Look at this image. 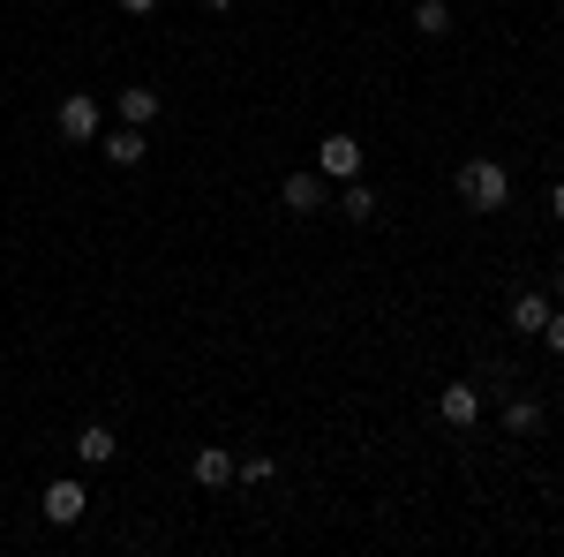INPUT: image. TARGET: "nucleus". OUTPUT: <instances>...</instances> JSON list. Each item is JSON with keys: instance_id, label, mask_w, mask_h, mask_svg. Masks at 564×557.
Wrapping results in <instances>:
<instances>
[{"instance_id": "3", "label": "nucleus", "mask_w": 564, "mask_h": 557, "mask_svg": "<svg viewBox=\"0 0 564 557\" xmlns=\"http://www.w3.org/2000/svg\"><path fill=\"white\" fill-rule=\"evenodd\" d=\"M53 121H61V136H68V143H98V98H90V90H68Z\"/></svg>"}, {"instance_id": "20", "label": "nucleus", "mask_w": 564, "mask_h": 557, "mask_svg": "<svg viewBox=\"0 0 564 557\" xmlns=\"http://www.w3.org/2000/svg\"><path fill=\"white\" fill-rule=\"evenodd\" d=\"M557 294H564V257H557Z\"/></svg>"}, {"instance_id": "18", "label": "nucleus", "mask_w": 564, "mask_h": 557, "mask_svg": "<svg viewBox=\"0 0 564 557\" xmlns=\"http://www.w3.org/2000/svg\"><path fill=\"white\" fill-rule=\"evenodd\" d=\"M550 212H557V218H564V181H557V189H550Z\"/></svg>"}, {"instance_id": "19", "label": "nucleus", "mask_w": 564, "mask_h": 557, "mask_svg": "<svg viewBox=\"0 0 564 557\" xmlns=\"http://www.w3.org/2000/svg\"><path fill=\"white\" fill-rule=\"evenodd\" d=\"M204 8H212V15H226V8H234V0H204Z\"/></svg>"}, {"instance_id": "13", "label": "nucleus", "mask_w": 564, "mask_h": 557, "mask_svg": "<svg viewBox=\"0 0 564 557\" xmlns=\"http://www.w3.org/2000/svg\"><path fill=\"white\" fill-rule=\"evenodd\" d=\"M505 429H512V437H534V429H542V399H505Z\"/></svg>"}, {"instance_id": "16", "label": "nucleus", "mask_w": 564, "mask_h": 557, "mask_svg": "<svg viewBox=\"0 0 564 557\" xmlns=\"http://www.w3.org/2000/svg\"><path fill=\"white\" fill-rule=\"evenodd\" d=\"M542 346H550V354H564V309H550V324H542Z\"/></svg>"}, {"instance_id": "12", "label": "nucleus", "mask_w": 564, "mask_h": 557, "mask_svg": "<svg viewBox=\"0 0 564 557\" xmlns=\"http://www.w3.org/2000/svg\"><path fill=\"white\" fill-rule=\"evenodd\" d=\"M339 212H347L354 226H369V218H377V189H369V181H361V173H354L347 189H339Z\"/></svg>"}, {"instance_id": "2", "label": "nucleus", "mask_w": 564, "mask_h": 557, "mask_svg": "<svg viewBox=\"0 0 564 557\" xmlns=\"http://www.w3.org/2000/svg\"><path fill=\"white\" fill-rule=\"evenodd\" d=\"M39 513L53 519V527H76V519L90 513V490L84 482H68V474H61V482H45V497H39Z\"/></svg>"}, {"instance_id": "6", "label": "nucleus", "mask_w": 564, "mask_h": 557, "mask_svg": "<svg viewBox=\"0 0 564 557\" xmlns=\"http://www.w3.org/2000/svg\"><path fill=\"white\" fill-rule=\"evenodd\" d=\"M436 415H444L452 429H475L481 422V385H444L436 392Z\"/></svg>"}, {"instance_id": "7", "label": "nucleus", "mask_w": 564, "mask_h": 557, "mask_svg": "<svg viewBox=\"0 0 564 557\" xmlns=\"http://www.w3.org/2000/svg\"><path fill=\"white\" fill-rule=\"evenodd\" d=\"M98 151H106V167H143V151H151V143H143V129H129V121H121V129H106L98 136Z\"/></svg>"}, {"instance_id": "1", "label": "nucleus", "mask_w": 564, "mask_h": 557, "mask_svg": "<svg viewBox=\"0 0 564 557\" xmlns=\"http://www.w3.org/2000/svg\"><path fill=\"white\" fill-rule=\"evenodd\" d=\"M459 204H467V212H505V204H512L505 159H467V167H459Z\"/></svg>"}, {"instance_id": "15", "label": "nucleus", "mask_w": 564, "mask_h": 557, "mask_svg": "<svg viewBox=\"0 0 564 557\" xmlns=\"http://www.w3.org/2000/svg\"><path fill=\"white\" fill-rule=\"evenodd\" d=\"M234 474H241V482H271V460H263V452H249V460H234Z\"/></svg>"}, {"instance_id": "14", "label": "nucleus", "mask_w": 564, "mask_h": 557, "mask_svg": "<svg viewBox=\"0 0 564 557\" xmlns=\"http://www.w3.org/2000/svg\"><path fill=\"white\" fill-rule=\"evenodd\" d=\"M414 31H422V39H444V31H452V0H422V8H414Z\"/></svg>"}, {"instance_id": "10", "label": "nucleus", "mask_w": 564, "mask_h": 557, "mask_svg": "<svg viewBox=\"0 0 564 557\" xmlns=\"http://www.w3.org/2000/svg\"><path fill=\"white\" fill-rule=\"evenodd\" d=\"M121 121H129V129H151V121H159V90L151 84H121Z\"/></svg>"}, {"instance_id": "5", "label": "nucleus", "mask_w": 564, "mask_h": 557, "mask_svg": "<svg viewBox=\"0 0 564 557\" xmlns=\"http://www.w3.org/2000/svg\"><path fill=\"white\" fill-rule=\"evenodd\" d=\"M279 204H286V212L294 218H308V212H324V173H286V181H279Z\"/></svg>"}, {"instance_id": "4", "label": "nucleus", "mask_w": 564, "mask_h": 557, "mask_svg": "<svg viewBox=\"0 0 564 557\" xmlns=\"http://www.w3.org/2000/svg\"><path fill=\"white\" fill-rule=\"evenodd\" d=\"M316 173H332V181H354V173H361V136H324V143H316Z\"/></svg>"}, {"instance_id": "8", "label": "nucleus", "mask_w": 564, "mask_h": 557, "mask_svg": "<svg viewBox=\"0 0 564 557\" xmlns=\"http://www.w3.org/2000/svg\"><path fill=\"white\" fill-rule=\"evenodd\" d=\"M76 460H84V468H106V460H121V437H113L106 422H84V429H76Z\"/></svg>"}, {"instance_id": "11", "label": "nucleus", "mask_w": 564, "mask_h": 557, "mask_svg": "<svg viewBox=\"0 0 564 557\" xmlns=\"http://www.w3.org/2000/svg\"><path fill=\"white\" fill-rule=\"evenodd\" d=\"M542 324H550V301L534 294V287H527V294H512V332H527V340H542Z\"/></svg>"}, {"instance_id": "9", "label": "nucleus", "mask_w": 564, "mask_h": 557, "mask_svg": "<svg viewBox=\"0 0 564 557\" xmlns=\"http://www.w3.org/2000/svg\"><path fill=\"white\" fill-rule=\"evenodd\" d=\"M188 474H196L204 490H226V482H234V452H226V444H204V452L188 460Z\"/></svg>"}, {"instance_id": "17", "label": "nucleus", "mask_w": 564, "mask_h": 557, "mask_svg": "<svg viewBox=\"0 0 564 557\" xmlns=\"http://www.w3.org/2000/svg\"><path fill=\"white\" fill-rule=\"evenodd\" d=\"M121 8H129V15H151V8H159V0H121Z\"/></svg>"}]
</instances>
